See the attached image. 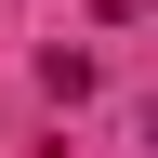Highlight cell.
<instances>
[{"label": "cell", "mask_w": 158, "mask_h": 158, "mask_svg": "<svg viewBox=\"0 0 158 158\" xmlns=\"http://www.w3.org/2000/svg\"><path fill=\"white\" fill-rule=\"evenodd\" d=\"M145 145H158V106H145Z\"/></svg>", "instance_id": "obj_1"}]
</instances>
